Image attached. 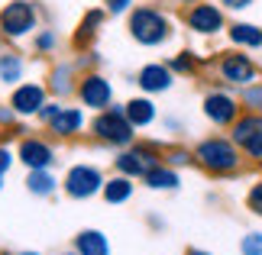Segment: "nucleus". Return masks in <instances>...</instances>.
<instances>
[{"mask_svg":"<svg viewBox=\"0 0 262 255\" xmlns=\"http://www.w3.org/2000/svg\"><path fill=\"white\" fill-rule=\"evenodd\" d=\"M136 84L146 90V94H165L168 87L175 84V71L162 65V62H152V65H143L136 75Z\"/></svg>","mask_w":262,"mask_h":255,"instance_id":"13","label":"nucleus"},{"mask_svg":"<svg viewBox=\"0 0 262 255\" xmlns=\"http://www.w3.org/2000/svg\"><path fill=\"white\" fill-rule=\"evenodd\" d=\"M78 84H75V65H55L52 68V75H49V90L58 97H65V94H72Z\"/></svg>","mask_w":262,"mask_h":255,"instance_id":"21","label":"nucleus"},{"mask_svg":"<svg viewBox=\"0 0 262 255\" xmlns=\"http://www.w3.org/2000/svg\"><path fill=\"white\" fill-rule=\"evenodd\" d=\"M65 255H81V252H65Z\"/></svg>","mask_w":262,"mask_h":255,"instance_id":"38","label":"nucleus"},{"mask_svg":"<svg viewBox=\"0 0 262 255\" xmlns=\"http://www.w3.org/2000/svg\"><path fill=\"white\" fill-rule=\"evenodd\" d=\"M217 4L224 7L227 13H243V10H249V7L256 4V0H217Z\"/></svg>","mask_w":262,"mask_h":255,"instance_id":"33","label":"nucleus"},{"mask_svg":"<svg viewBox=\"0 0 262 255\" xmlns=\"http://www.w3.org/2000/svg\"><path fill=\"white\" fill-rule=\"evenodd\" d=\"M42 104H46V87L33 84V81L16 84L13 94H10V107H13L16 117H36L39 110H42Z\"/></svg>","mask_w":262,"mask_h":255,"instance_id":"12","label":"nucleus"},{"mask_svg":"<svg viewBox=\"0 0 262 255\" xmlns=\"http://www.w3.org/2000/svg\"><path fill=\"white\" fill-rule=\"evenodd\" d=\"M239 107H246V113H262V81L239 87Z\"/></svg>","mask_w":262,"mask_h":255,"instance_id":"25","label":"nucleus"},{"mask_svg":"<svg viewBox=\"0 0 262 255\" xmlns=\"http://www.w3.org/2000/svg\"><path fill=\"white\" fill-rule=\"evenodd\" d=\"M217 75L220 81H227L233 87H246L259 81V65L246 55V49H230V52L217 55Z\"/></svg>","mask_w":262,"mask_h":255,"instance_id":"6","label":"nucleus"},{"mask_svg":"<svg viewBox=\"0 0 262 255\" xmlns=\"http://www.w3.org/2000/svg\"><path fill=\"white\" fill-rule=\"evenodd\" d=\"M230 139L239 146V152L249 158L262 161V113H243L236 117V123L230 126Z\"/></svg>","mask_w":262,"mask_h":255,"instance_id":"7","label":"nucleus"},{"mask_svg":"<svg viewBox=\"0 0 262 255\" xmlns=\"http://www.w3.org/2000/svg\"><path fill=\"white\" fill-rule=\"evenodd\" d=\"M188 255H207V252H198V249H191V252H188Z\"/></svg>","mask_w":262,"mask_h":255,"instance_id":"36","label":"nucleus"},{"mask_svg":"<svg viewBox=\"0 0 262 255\" xmlns=\"http://www.w3.org/2000/svg\"><path fill=\"white\" fill-rule=\"evenodd\" d=\"M55 45H58V33H55V29H36V39H33L36 55H49V52H55Z\"/></svg>","mask_w":262,"mask_h":255,"instance_id":"26","label":"nucleus"},{"mask_svg":"<svg viewBox=\"0 0 262 255\" xmlns=\"http://www.w3.org/2000/svg\"><path fill=\"white\" fill-rule=\"evenodd\" d=\"M194 161V155L191 152H185V149H172L165 155V165H172V168H181V165H191Z\"/></svg>","mask_w":262,"mask_h":255,"instance_id":"30","label":"nucleus"},{"mask_svg":"<svg viewBox=\"0 0 262 255\" xmlns=\"http://www.w3.org/2000/svg\"><path fill=\"white\" fill-rule=\"evenodd\" d=\"M181 23L194 36H217V33H227V10L220 4L201 0V4H191L181 10Z\"/></svg>","mask_w":262,"mask_h":255,"instance_id":"5","label":"nucleus"},{"mask_svg":"<svg viewBox=\"0 0 262 255\" xmlns=\"http://www.w3.org/2000/svg\"><path fill=\"white\" fill-rule=\"evenodd\" d=\"M49 129H52L58 139L78 136V132L84 129V110L81 107H62V110H58V117L49 123Z\"/></svg>","mask_w":262,"mask_h":255,"instance_id":"16","label":"nucleus"},{"mask_svg":"<svg viewBox=\"0 0 262 255\" xmlns=\"http://www.w3.org/2000/svg\"><path fill=\"white\" fill-rule=\"evenodd\" d=\"M58 110H62V104H58V100H46V104H42V110H39V120H42V123L49 126V123H52V120L58 117Z\"/></svg>","mask_w":262,"mask_h":255,"instance_id":"32","label":"nucleus"},{"mask_svg":"<svg viewBox=\"0 0 262 255\" xmlns=\"http://www.w3.org/2000/svg\"><path fill=\"white\" fill-rule=\"evenodd\" d=\"M75 94H78V100H81L88 110H97V113L114 104V87H110V81L104 75H97V71H91V75H84L81 81H78Z\"/></svg>","mask_w":262,"mask_h":255,"instance_id":"8","label":"nucleus"},{"mask_svg":"<svg viewBox=\"0 0 262 255\" xmlns=\"http://www.w3.org/2000/svg\"><path fill=\"white\" fill-rule=\"evenodd\" d=\"M78 252L81 255H107L110 246H107V236L97 229H84L81 236H78Z\"/></svg>","mask_w":262,"mask_h":255,"instance_id":"24","label":"nucleus"},{"mask_svg":"<svg viewBox=\"0 0 262 255\" xmlns=\"http://www.w3.org/2000/svg\"><path fill=\"white\" fill-rule=\"evenodd\" d=\"M100 194H104L107 203H126L129 197H133V178H126V175L110 178V181H104Z\"/></svg>","mask_w":262,"mask_h":255,"instance_id":"20","label":"nucleus"},{"mask_svg":"<svg viewBox=\"0 0 262 255\" xmlns=\"http://www.w3.org/2000/svg\"><path fill=\"white\" fill-rule=\"evenodd\" d=\"M55 175L49 168H29V178H26V188L33 191V194H39V197H49V194L55 191Z\"/></svg>","mask_w":262,"mask_h":255,"instance_id":"23","label":"nucleus"},{"mask_svg":"<svg viewBox=\"0 0 262 255\" xmlns=\"http://www.w3.org/2000/svg\"><path fill=\"white\" fill-rule=\"evenodd\" d=\"M175 4H181V7H191V4H201V0H175Z\"/></svg>","mask_w":262,"mask_h":255,"instance_id":"35","label":"nucleus"},{"mask_svg":"<svg viewBox=\"0 0 262 255\" xmlns=\"http://www.w3.org/2000/svg\"><path fill=\"white\" fill-rule=\"evenodd\" d=\"M243 255H262V233L243 236Z\"/></svg>","mask_w":262,"mask_h":255,"instance_id":"31","label":"nucleus"},{"mask_svg":"<svg viewBox=\"0 0 262 255\" xmlns=\"http://www.w3.org/2000/svg\"><path fill=\"white\" fill-rule=\"evenodd\" d=\"M159 152L152 146H126L120 155L114 158V165L120 175H126V178H143L149 168H156L159 165Z\"/></svg>","mask_w":262,"mask_h":255,"instance_id":"9","label":"nucleus"},{"mask_svg":"<svg viewBox=\"0 0 262 255\" xmlns=\"http://www.w3.org/2000/svg\"><path fill=\"white\" fill-rule=\"evenodd\" d=\"M133 7H136V0H104V10H107L110 16H123Z\"/></svg>","mask_w":262,"mask_h":255,"instance_id":"29","label":"nucleus"},{"mask_svg":"<svg viewBox=\"0 0 262 255\" xmlns=\"http://www.w3.org/2000/svg\"><path fill=\"white\" fill-rule=\"evenodd\" d=\"M246 207L256 213V217H262V181H256L253 188H249V194H246Z\"/></svg>","mask_w":262,"mask_h":255,"instance_id":"28","label":"nucleus"},{"mask_svg":"<svg viewBox=\"0 0 262 255\" xmlns=\"http://www.w3.org/2000/svg\"><path fill=\"white\" fill-rule=\"evenodd\" d=\"M123 113H126V120H129L136 129H146V126L156 123V104H152L149 97H133V100H126V104H123Z\"/></svg>","mask_w":262,"mask_h":255,"instance_id":"18","label":"nucleus"},{"mask_svg":"<svg viewBox=\"0 0 262 255\" xmlns=\"http://www.w3.org/2000/svg\"><path fill=\"white\" fill-rule=\"evenodd\" d=\"M126 16H129V19H126L129 36H133L139 45H146V49L165 45L168 39H172V33H175L172 16H168L162 7H152V4H136V7L129 10Z\"/></svg>","mask_w":262,"mask_h":255,"instance_id":"1","label":"nucleus"},{"mask_svg":"<svg viewBox=\"0 0 262 255\" xmlns=\"http://www.w3.org/2000/svg\"><path fill=\"white\" fill-rule=\"evenodd\" d=\"M168 68H172L175 75H194V68H198V55L185 49V52H178L172 62H168Z\"/></svg>","mask_w":262,"mask_h":255,"instance_id":"27","label":"nucleus"},{"mask_svg":"<svg viewBox=\"0 0 262 255\" xmlns=\"http://www.w3.org/2000/svg\"><path fill=\"white\" fill-rule=\"evenodd\" d=\"M104 19H107V10H104V7L88 10V13L81 16V23H78V29H75V45H78V49H88L91 42H94V36L100 33Z\"/></svg>","mask_w":262,"mask_h":255,"instance_id":"17","label":"nucleus"},{"mask_svg":"<svg viewBox=\"0 0 262 255\" xmlns=\"http://www.w3.org/2000/svg\"><path fill=\"white\" fill-rule=\"evenodd\" d=\"M0 184H4V175H0Z\"/></svg>","mask_w":262,"mask_h":255,"instance_id":"39","label":"nucleus"},{"mask_svg":"<svg viewBox=\"0 0 262 255\" xmlns=\"http://www.w3.org/2000/svg\"><path fill=\"white\" fill-rule=\"evenodd\" d=\"M227 39L233 42V49H262V26L236 19V23H227Z\"/></svg>","mask_w":262,"mask_h":255,"instance_id":"15","label":"nucleus"},{"mask_svg":"<svg viewBox=\"0 0 262 255\" xmlns=\"http://www.w3.org/2000/svg\"><path fill=\"white\" fill-rule=\"evenodd\" d=\"M204 117L210 120L214 126H233L236 117H239V100L233 94H227V90H207L204 94Z\"/></svg>","mask_w":262,"mask_h":255,"instance_id":"11","label":"nucleus"},{"mask_svg":"<svg viewBox=\"0 0 262 255\" xmlns=\"http://www.w3.org/2000/svg\"><path fill=\"white\" fill-rule=\"evenodd\" d=\"M23 71H26V62H23V55H16V52H4L0 55V81L4 84H19L23 81Z\"/></svg>","mask_w":262,"mask_h":255,"instance_id":"22","label":"nucleus"},{"mask_svg":"<svg viewBox=\"0 0 262 255\" xmlns=\"http://www.w3.org/2000/svg\"><path fill=\"white\" fill-rule=\"evenodd\" d=\"M16 158L23 161L26 168H49L55 161V149L49 146L46 139H23L16 149Z\"/></svg>","mask_w":262,"mask_h":255,"instance_id":"14","label":"nucleus"},{"mask_svg":"<svg viewBox=\"0 0 262 255\" xmlns=\"http://www.w3.org/2000/svg\"><path fill=\"white\" fill-rule=\"evenodd\" d=\"M100 188H104V175H100L97 165H75L68 168L65 175V194L68 197H94V194H100Z\"/></svg>","mask_w":262,"mask_h":255,"instance_id":"10","label":"nucleus"},{"mask_svg":"<svg viewBox=\"0 0 262 255\" xmlns=\"http://www.w3.org/2000/svg\"><path fill=\"white\" fill-rule=\"evenodd\" d=\"M194 161L204 171H210V175H233V171H239V165H243V152L227 136H207V139L198 142Z\"/></svg>","mask_w":262,"mask_h":255,"instance_id":"2","label":"nucleus"},{"mask_svg":"<svg viewBox=\"0 0 262 255\" xmlns=\"http://www.w3.org/2000/svg\"><path fill=\"white\" fill-rule=\"evenodd\" d=\"M143 181H146V188H152V191H175L181 184L178 171L172 165H165V161H159L156 168H149L146 175H143Z\"/></svg>","mask_w":262,"mask_h":255,"instance_id":"19","label":"nucleus"},{"mask_svg":"<svg viewBox=\"0 0 262 255\" xmlns=\"http://www.w3.org/2000/svg\"><path fill=\"white\" fill-rule=\"evenodd\" d=\"M19 255H39V252H19Z\"/></svg>","mask_w":262,"mask_h":255,"instance_id":"37","label":"nucleus"},{"mask_svg":"<svg viewBox=\"0 0 262 255\" xmlns=\"http://www.w3.org/2000/svg\"><path fill=\"white\" fill-rule=\"evenodd\" d=\"M39 29V7L33 0H10L0 7V36L10 42L36 36Z\"/></svg>","mask_w":262,"mask_h":255,"instance_id":"3","label":"nucleus"},{"mask_svg":"<svg viewBox=\"0 0 262 255\" xmlns=\"http://www.w3.org/2000/svg\"><path fill=\"white\" fill-rule=\"evenodd\" d=\"M13 161H16V155H13V152H10V149H4V146H0V175H7Z\"/></svg>","mask_w":262,"mask_h":255,"instance_id":"34","label":"nucleus"},{"mask_svg":"<svg viewBox=\"0 0 262 255\" xmlns=\"http://www.w3.org/2000/svg\"><path fill=\"white\" fill-rule=\"evenodd\" d=\"M91 132L100 139V142H107V146H120V149H126V146H133V136H136V126L126 120L123 113V107H107V110H100V113L94 117V123H91Z\"/></svg>","mask_w":262,"mask_h":255,"instance_id":"4","label":"nucleus"}]
</instances>
